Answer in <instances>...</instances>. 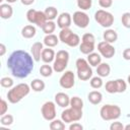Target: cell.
Instances as JSON below:
<instances>
[{"mask_svg":"<svg viewBox=\"0 0 130 130\" xmlns=\"http://www.w3.org/2000/svg\"><path fill=\"white\" fill-rule=\"evenodd\" d=\"M34 57L23 50H16L7 59V67L17 78L27 77L34 70Z\"/></svg>","mask_w":130,"mask_h":130,"instance_id":"obj_1","label":"cell"},{"mask_svg":"<svg viewBox=\"0 0 130 130\" xmlns=\"http://www.w3.org/2000/svg\"><path fill=\"white\" fill-rule=\"evenodd\" d=\"M30 88L27 83H19L12 86L7 92V99L11 104H17L29 93Z\"/></svg>","mask_w":130,"mask_h":130,"instance_id":"obj_2","label":"cell"},{"mask_svg":"<svg viewBox=\"0 0 130 130\" xmlns=\"http://www.w3.org/2000/svg\"><path fill=\"white\" fill-rule=\"evenodd\" d=\"M75 65L77 69V77L80 80L86 81L92 77V69L89 66V63L87 62V60L83 58H78L76 60Z\"/></svg>","mask_w":130,"mask_h":130,"instance_id":"obj_3","label":"cell"},{"mask_svg":"<svg viewBox=\"0 0 130 130\" xmlns=\"http://www.w3.org/2000/svg\"><path fill=\"white\" fill-rule=\"evenodd\" d=\"M101 118L105 121L117 120L121 116V108L117 105H105L100 110Z\"/></svg>","mask_w":130,"mask_h":130,"instance_id":"obj_4","label":"cell"},{"mask_svg":"<svg viewBox=\"0 0 130 130\" xmlns=\"http://www.w3.org/2000/svg\"><path fill=\"white\" fill-rule=\"evenodd\" d=\"M69 61V53L65 50H60L57 52L54 64H53V69L55 72H63L68 64Z\"/></svg>","mask_w":130,"mask_h":130,"instance_id":"obj_5","label":"cell"},{"mask_svg":"<svg viewBox=\"0 0 130 130\" xmlns=\"http://www.w3.org/2000/svg\"><path fill=\"white\" fill-rule=\"evenodd\" d=\"M94 19L101 26L106 27V28L111 27L114 23L113 14L107 10H104V9H100L94 13Z\"/></svg>","mask_w":130,"mask_h":130,"instance_id":"obj_6","label":"cell"},{"mask_svg":"<svg viewBox=\"0 0 130 130\" xmlns=\"http://www.w3.org/2000/svg\"><path fill=\"white\" fill-rule=\"evenodd\" d=\"M26 19L30 23H35L40 27H42L48 20L44 11H40L36 9H29L26 12Z\"/></svg>","mask_w":130,"mask_h":130,"instance_id":"obj_7","label":"cell"},{"mask_svg":"<svg viewBox=\"0 0 130 130\" xmlns=\"http://www.w3.org/2000/svg\"><path fill=\"white\" fill-rule=\"evenodd\" d=\"M82 118V110H76L73 108L65 109L61 114V119L64 123H73L77 122Z\"/></svg>","mask_w":130,"mask_h":130,"instance_id":"obj_8","label":"cell"},{"mask_svg":"<svg viewBox=\"0 0 130 130\" xmlns=\"http://www.w3.org/2000/svg\"><path fill=\"white\" fill-rule=\"evenodd\" d=\"M42 116L45 120L47 121H52L56 118V106L54 102L48 101L43 104L42 109H41Z\"/></svg>","mask_w":130,"mask_h":130,"instance_id":"obj_9","label":"cell"},{"mask_svg":"<svg viewBox=\"0 0 130 130\" xmlns=\"http://www.w3.org/2000/svg\"><path fill=\"white\" fill-rule=\"evenodd\" d=\"M59 84L62 88H65V89L72 88L75 84V75H74V73L70 70L65 71L59 79Z\"/></svg>","mask_w":130,"mask_h":130,"instance_id":"obj_10","label":"cell"},{"mask_svg":"<svg viewBox=\"0 0 130 130\" xmlns=\"http://www.w3.org/2000/svg\"><path fill=\"white\" fill-rule=\"evenodd\" d=\"M72 20H73L74 24L80 28H85L89 24V16L82 10L75 11L73 13Z\"/></svg>","mask_w":130,"mask_h":130,"instance_id":"obj_11","label":"cell"},{"mask_svg":"<svg viewBox=\"0 0 130 130\" xmlns=\"http://www.w3.org/2000/svg\"><path fill=\"white\" fill-rule=\"evenodd\" d=\"M98 51H99V53L103 57H105L107 59H111L112 57H114V55L116 53V50L112 46V44H110V43H108L106 41H103V42L99 43V45H98Z\"/></svg>","mask_w":130,"mask_h":130,"instance_id":"obj_12","label":"cell"},{"mask_svg":"<svg viewBox=\"0 0 130 130\" xmlns=\"http://www.w3.org/2000/svg\"><path fill=\"white\" fill-rule=\"evenodd\" d=\"M72 22V16L68 12H62L57 18V25L62 29L69 27Z\"/></svg>","mask_w":130,"mask_h":130,"instance_id":"obj_13","label":"cell"},{"mask_svg":"<svg viewBox=\"0 0 130 130\" xmlns=\"http://www.w3.org/2000/svg\"><path fill=\"white\" fill-rule=\"evenodd\" d=\"M55 103L61 108H67L70 106V98L65 92H58L55 94Z\"/></svg>","mask_w":130,"mask_h":130,"instance_id":"obj_14","label":"cell"},{"mask_svg":"<svg viewBox=\"0 0 130 130\" xmlns=\"http://www.w3.org/2000/svg\"><path fill=\"white\" fill-rule=\"evenodd\" d=\"M43 50H44V43L36 42L35 44H32V46L30 48V52H31V56L34 57L36 62H39L41 60V55H42Z\"/></svg>","mask_w":130,"mask_h":130,"instance_id":"obj_15","label":"cell"},{"mask_svg":"<svg viewBox=\"0 0 130 130\" xmlns=\"http://www.w3.org/2000/svg\"><path fill=\"white\" fill-rule=\"evenodd\" d=\"M55 57H56V54L54 52L53 49L47 47V48H44L43 52H42V55H41V59L43 60V62L45 63H51L55 60Z\"/></svg>","mask_w":130,"mask_h":130,"instance_id":"obj_16","label":"cell"},{"mask_svg":"<svg viewBox=\"0 0 130 130\" xmlns=\"http://www.w3.org/2000/svg\"><path fill=\"white\" fill-rule=\"evenodd\" d=\"M13 14V8L9 3H2L0 5V16L3 19H8Z\"/></svg>","mask_w":130,"mask_h":130,"instance_id":"obj_17","label":"cell"},{"mask_svg":"<svg viewBox=\"0 0 130 130\" xmlns=\"http://www.w3.org/2000/svg\"><path fill=\"white\" fill-rule=\"evenodd\" d=\"M103 38H104V41H106L110 44H113L118 40V34L116 30H114L112 28H108L105 30Z\"/></svg>","mask_w":130,"mask_h":130,"instance_id":"obj_18","label":"cell"},{"mask_svg":"<svg viewBox=\"0 0 130 130\" xmlns=\"http://www.w3.org/2000/svg\"><path fill=\"white\" fill-rule=\"evenodd\" d=\"M59 41H60L59 38L54 34L46 35V37L44 38V45L49 47V48H53L59 44Z\"/></svg>","mask_w":130,"mask_h":130,"instance_id":"obj_19","label":"cell"},{"mask_svg":"<svg viewBox=\"0 0 130 130\" xmlns=\"http://www.w3.org/2000/svg\"><path fill=\"white\" fill-rule=\"evenodd\" d=\"M87 100L92 105H99L103 101V94L98 90H92L87 94Z\"/></svg>","mask_w":130,"mask_h":130,"instance_id":"obj_20","label":"cell"},{"mask_svg":"<svg viewBox=\"0 0 130 130\" xmlns=\"http://www.w3.org/2000/svg\"><path fill=\"white\" fill-rule=\"evenodd\" d=\"M36 32H37V29L31 24H27V25L23 26L22 29H21V36L24 39H31V38H34L36 36Z\"/></svg>","mask_w":130,"mask_h":130,"instance_id":"obj_21","label":"cell"},{"mask_svg":"<svg viewBox=\"0 0 130 130\" xmlns=\"http://www.w3.org/2000/svg\"><path fill=\"white\" fill-rule=\"evenodd\" d=\"M110 72H111V67L108 63H101L100 65L96 66V73L101 77L109 76Z\"/></svg>","mask_w":130,"mask_h":130,"instance_id":"obj_22","label":"cell"},{"mask_svg":"<svg viewBox=\"0 0 130 130\" xmlns=\"http://www.w3.org/2000/svg\"><path fill=\"white\" fill-rule=\"evenodd\" d=\"M87 62L89 63L90 66H93V67H96L98 65H100L102 63V57H101V54H98V53H90L87 55Z\"/></svg>","mask_w":130,"mask_h":130,"instance_id":"obj_23","label":"cell"},{"mask_svg":"<svg viewBox=\"0 0 130 130\" xmlns=\"http://www.w3.org/2000/svg\"><path fill=\"white\" fill-rule=\"evenodd\" d=\"M93 50H94V44H92V43L81 42V44L79 45V51L84 55H88V54L92 53Z\"/></svg>","mask_w":130,"mask_h":130,"instance_id":"obj_24","label":"cell"},{"mask_svg":"<svg viewBox=\"0 0 130 130\" xmlns=\"http://www.w3.org/2000/svg\"><path fill=\"white\" fill-rule=\"evenodd\" d=\"M65 44H66L67 46H69V47H73V48H74V47H77L78 45H80V38H79L78 35L72 32V34L68 37V39L66 40Z\"/></svg>","mask_w":130,"mask_h":130,"instance_id":"obj_25","label":"cell"},{"mask_svg":"<svg viewBox=\"0 0 130 130\" xmlns=\"http://www.w3.org/2000/svg\"><path fill=\"white\" fill-rule=\"evenodd\" d=\"M45 86H46L45 82L39 78H36L30 82V87L34 91H43L45 89Z\"/></svg>","mask_w":130,"mask_h":130,"instance_id":"obj_26","label":"cell"},{"mask_svg":"<svg viewBox=\"0 0 130 130\" xmlns=\"http://www.w3.org/2000/svg\"><path fill=\"white\" fill-rule=\"evenodd\" d=\"M45 14L47 16V19L48 20H54L55 18H57L58 16V10L56 7L54 6H48L46 9H45Z\"/></svg>","mask_w":130,"mask_h":130,"instance_id":"obj_27","label":"cell"},{"mask_svg":"<svg viewBox=\"0 0 130 130\" xmlns=\"http://www.w3.org/2000/svg\"><path fill=\"white\" fill-rule=\"evenodd\" d=\"M42 29H43V31H44L46 35L53 34L54 30L56 29V23H55L53 20H47L46 23L42 26Z\"/></svg>","mask_w":130,"mask_h":130,"instance_id":"obj_28","label":"cell"},{"mask_svg":"<svg viewBox=\"0 0 130 130\" xmlns=\"http://www.w3.org/2000/svg\"><path fill=\"white\" fill-rule=\"evenodd\" d=\"M51 130H64L65 129V123L63 122V120H58V119H54L51 121L50 125H49Z\"/></svg>","mask_w":130,"mask_h":130,"instance_id":"obj_29","label":"cell"},{"mask_svg":"<svg viewBox=\"0 0 130 130\" xmlns=\"http://www.w3.org/2000/svg\"><path fill=\"white\" fill-rule=\"evenodd\" d=\"M70 107L76 110H82L83 108V101L79 96L70 98Z\"/></svg>","mask_w":130,"mask_h":130,"instance_id":"obj_30","label":"cell"},{"mask_svg":"<svg viewBox=\"0 0 130 130\" xmlns=\"http://www.w3.org/2000/svg\"><path fill=\"white\" fill-rule=\"evenodd\" d=\"M53 71H54L53 67H52L51 65H49L48 63H46V64H44V65H42V66L40 67V73H41V75L44 76V77H49V76H51L52 73H53Z\"/></svg>","mask_w":130,"mask_h":130,"instance_id":"obj_31","label":"cell"},{"mask_svg":"<svg viewBox=\"0 0 130 130\" xmlns=\"http://www.w3.org/2000/svg\"><path fill=\"white\" fill-rule=\"evenodd\" d=\"M105 88H106V90L109 93H117L118 92L117 81L116 80H109V81H107Z\"/></svg>","mask_w":130,"mask_h":130,"instance_id":"obj_32","label":"cell"},{"mask_svg":"<svg viewBox=\"0 0 130 130\" xmlns=\"http://www.w3.org/2000/svg\"><path fill=\"white\" fill-rule=\"evenodd\" d=\"M89 83H90V86L92 88H101L103 86V79L101 76H94V77H91L90 80H89Z\"/></svg>","mask_w":130,"mask_h":130,"instance_id":"obj_33","label":"cell"},{"mask_svg":"<svg viewBox=\"0 0 130 130\" xmlns=\"http://www.w3.org/2000/svg\"><path fill=\"white\" fill-rule=\"evenodd\" d=\"M73 31L69 28V27H66V28H62L61 30H60V32H59V40L63 43V44H65V42H66V40L68 39V37L72 34Z\"/></svg>","mask_w":130,"mask_h":130,"instance_id":"obj_34","label":"cell"},{"mask_svg":"<svg viewBox=\"0 0 130 130\" xmlns=\"http://www.w3.org/2000/svg\"><path fill=\"white\" fill-rule=\"evenodd\" d=\"M76 2L78 8L81 10H88L92 5V0H76Z\"/></svg>","mask_w":130,"mask_h":130,"instance_id":"obj_35","label":"cell"},{"mask_svg":"<svg viewBox=\"0 0 130 130\" xmlns=\"http://www.w3.org/2000/svg\"><path fill=\"white\" fill-rule=\"evenodd\" d=\"M13 123V116L10 114H5L0 119V124L2 126H10Z\"/></svg>","mask_w":130,"mask_h":130,"instance_id":"obj_36","label":"cell"},{"mask_svg":"<svg viewBox=\"0 0 130 130\" xmlns=\"http://www.w3.org/2000/svg\"><path fill=\"white\" fill-rule=\"evenodd\" d=\"M0 84L2 87H5V88H11L13 86V79L8 77V76H5V77H2L1 80H0Z\"/></svg>","mask_w":130,"mask_h":130,"instance_id":"obj_37","label":"cell"},{"mask_svg":"<svg viewBox=\"0 0 130 130\" xmlns=\"http://www.w3.org/2000/svg\"><path fill=\"white\" fill-rule=\"evenodd\" d=\"M121 21L126 28H130V12H124L122 14Z\"/></svg>","mask_w":130,"mask_h":130,"instance_id":"obj_38","label":"cell"},{"mask_svg":"<svg viewBox=\"0 0 130 130\" xmlns=\"http://www.w3.org/2000/svg\"><path fill=\"white\" fill-rule=\"evenodd\" d=\"M117 81V88H118V92L121 93V92H124L127 88V83L125 80L119 78V79H116Z\"/></svg>","mask_w":130,"mask_h":130,"instance_id":"obj_39","label":"cell"},{"mask_svg":"<svg viewBox=\"0 0 130 130\" xmlns=\"http://www.w3.org/2000/svg\"><path fill=\"white\" fill-rule=\"evenodd\" d=\"M81 42L92 43V44H94V42H95V38H94V36H93L92 34H90V32H86V34H84V35L82 36V38H81Z\"/></svg>","mask_w":130,"mask_h":130,"instance_id":"obj_40","label":"cell"},{"mask_svg":"<svg viewBox=\"0 0 130 130\" xmlns=\"http://www.w3.org/2000/svg\"><path fill=\"white\" fill-rule=\"evenodd\" d=\"M7 110H8V104L4 99H2L1 100V104H0V115L1 116L5 115Z\"/></svg>","mask_w":130,"mask_h":130,"instance_id":"obj_41","label":"cell"},{"mask_svg":"<svg viewBox=\"0 0 130 130\" xmlns=\"http://www.w3.org/2000/svg\"><path fill=\"white\" fill-rule=\"evenodd\" d=\"M110 129L111 130H124V125L121 123V122H113L111 125H110Z\"/></svg>","mask_w":130,"mask_h":130,"instance_id":"obj_42","label":"cell"},{"mask_svg":"<svg viewBox=\"0 0 130 130\" xmlns=\"http://www.w3.org/2000/svg\"><path fill=\"white\" fill-rule=\"evenodd\" d=\"M99 4L103 8H109L113 5V0H99Z\"/></svg>","mask_w":130,"mask_h":130,"instance_id":"obj_43","label":"cell"},{"mask_svg":"<svg viewBox=\"0 0 130 130\" xmlns=\"http://www.w3.org/2000/svg\"><path fill=\"white\" fill-rule=\"evenodd\" d=\"M69 129H70V130H82V129H83V126H82L80 123L74 122V123H70Z\"/></svg>","mask_w":130,"mask_h":130,"instance_id":"obj_44","label":"cell"},{"mask_svg":"<svg viewBox=\"0 0 130 130\" xmlns=\"http://www.w3.org/2000/svg\"><path fill=\"white\" fill-rule=\"evenodd\" d=\"M123 58L125 60H130V48H127L123 51Z\"/></svg>","mask_w":130,"mask_h":130,"instance_id":"obj_45","label":"cell"},{"mask_svg":"<svg viewBox=\"0 0 130 130\" xmlns=\"http://www.w3.org/2000/svg\"><path fill=\"white\" fill-rule=\"evenodd\" d=\"M6 52V47L4 44H0V56H4Z\"/></svg>","mask_w":130,"mask_h":130,"instance_id":"obj_46","label":"cell"},{"mask_svg":"<svg viewBox=\"0 0 130 130\" xmlns=\"http://www.w3.org/2000/svg\"><path fill=\"white\" fill-rule=\"evenodd\" d=\"M20 2H21L23 5L28 6V5H31V4L35 2V0H20Z\"/></svg>","mask_w":130,"mask_h":130,"instance_id":"obj_47","label":"cell"},{"mask_svg":"<svg viewBox=\"0 0 130 130\" xmlns=\"http://www.w3.org/2000/svg\"><path fill=\"white\" fill-rule=\"evenodd\" d=\"M124 129H125V130H130V124H128V125L124 126Z\"/></svg>","mask_w":130,"mask_h":130,"instance_id":"obj_48","label":"cell"},{"mask_svg":"<svg viewBox=\"0 0 130 130\" xmlns=\"http://www.w3.org/2000/svg\"><path fill=\"white\" fill-rule=\"evenodd\" d=\"M7 1V3H14V2H16L17 0H6Z\"/></svg>","mask_w":130,"mask_h":130,"instance_id":"obj_49","label":"cell"},{"mask_svg":"<svg viewBox=\"0 0 130 130\" xmlns=\"http://www.w3.org/2000/svg\"><path fill=\"white\" fill-rule=\"evenodd\" d=\"M127 81H128V83L130 84V75H128V77H127Z\"/></svg>","mask_w":130,"mask_h":130,"instance_id":"obj_50","label":"cell"}]
</instances>
